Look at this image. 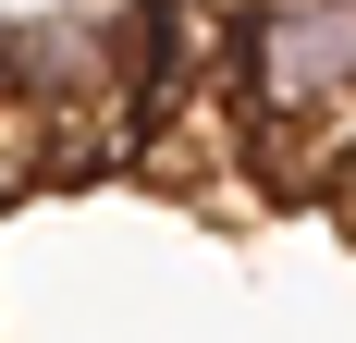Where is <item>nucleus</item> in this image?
I'll use <instances>...</instances> for the list:
<instances>
[{
  "label": "nucleus",
  "instance_id": "f257e3e1",
  "mask_svg": "<svg viewBox=\"0 0 356 343\" xmlns=\"http://www.w3.org/2000/svg\"><path fill=\"white\" fill-rule=\"evenodd\" d=\"M234 110L270 147H320L356 123V0H258L234 12Z\"/></svg>",
  "mask_w": 356,
  "mask_h": 343
},
{
  "label": "nucleus",
  "instance_id": "f03ea898",
  "mask_svg": "<svg viewBox=\"0 0 356 343\" xmlns=\"http://www.w3.org/2000/svg\"><path fill=\"white\" fill-rule=\"evenodd\" d=\"M221 62H234V12H221V0H136V12H111V86H123L136 147L160 135L197 86H221Z\"/></svg>",
  "mask_w": 356,
  "mask_h": 343
}]
</instances>
